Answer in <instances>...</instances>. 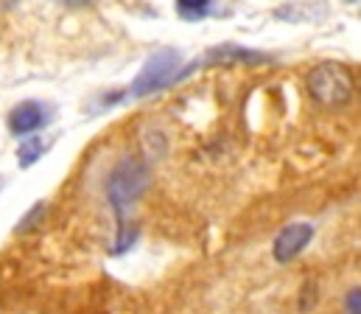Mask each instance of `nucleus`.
Listing matches in <instances>:
<instances>
[{"label": "nucleus", "mask_w": 361, "mask_h": 314, "mask_svg": "<svg viewBox=\"0 0 361 314\" xmlns=\"http://www.w3.org/2000/svg\"><path fill=\"white\" fill-rule=\"evenodd\" d=\"M149 183H152L149 166L140 163L137 157H126L109 171V177H106V200H109V208L118 213L121 222H123V213L132 208V203H137L146 194Z\"/></svg>", "instance_id": "f257e3e1"}, {"label": "nucleus", "mask_w": 361, "mask_h": 314, "mask_svg": "<svg viewBox=\"0 0 361 314\" xmlns=\"http://www.w3.org/2000/svg\"><path fill=\"white\" fill-rule=\"evenodd\" d=\"M353 73L339 62H322L308 76V93L322 107H342L353 99Z\"/></svg>", "instance_id": "f03ea898"}, {"label": "nucleus", "mask_w": 361, "mask_h": 314, "mask_svg": "<svg viewBox=\"0 0 361 314\" xmlns=\"http://www.w3.org/2000/svg\"><path fill=\"white\" fill-rule=\"evenodd\" d=\"M177 79H182L180 73V54L177 51H157L140 71V76L132 82L129 96L132 99H143L149 93H157L169 85H174Z\"/></svg>", "instance_id": "7ed1b4c3"}, {"label": "nucleus", "mask_w": 361, "mask_h": 314, "mask_svg": "<svg viewBox=\"0 0 361 314\" xmlns=\"http://www.w3.org/2000/svg\"><path fill=\"white\" fill-rule=\"evenodd\" d=\"M311 238H314V224H308V222H291V224H286L277 233V238L271 244V253H274V258L280 264H288V261H294L308 247Z\"/></svg>", "instance_id": "20e7f679"}, {"label": "nucleus", "mask_w": 361, "mask_h": 314, "mask_svg": "<svg viewBox=\"0 0 361 314\" xmlns=\"http://www.w3.org/2000/svg\"><path fill=\"white\" fill-rule=\"evenodd\" d=\"M42 123H45V109H42V104H37V102H23V104H17L8 112V129L17 138L37 132Z\"/></svg>", "instance_id": "39448f33"}, {"label": "nucleus", "mask_w": 361, "mask_h": 314, "mask_svg": "<svg viewBox=\"0 0 361 314\" xmlns=\"http://www.w3.org/2000/svg\"><path fill=\"white\" fill-rule=\"evenodd\" d=\"M42 155V140L39 138H28V140H23L20 143V152H17V160H20V166L23 169H28V166H34L37 163V157Z\"/></svg>", "instance_id": "423d86ee"}, {"label": "nucleus", "mask_w": 361, "mask_h": 314, "mask_svg": "<svg viewBox=\"0 0 361 314\" xmlns=\"http://www.w3.org/2000/svg\"><path fill=\"white\" fill-rule=\"evenodd\" d=\"M177 8H180L182 17L188 20H199L210 11V0H177Z\"/></svg>", "instance_id": "0eeeda50"}, {"label": "nucleus", "mask_w": 361, "mask_h": 314, "mask_svg": "<svg viewBox=\"0 0 361 314\" xmlns=\"http://www.w3.org/2000/svg\"><path fill=\"white\" fill-rule=\"evenodd\" d=\"M42 213H45V205H42V203H37V205L31 208V213H28V216H25V219L17 224V233H25V230H31V227H34V224L42 219Z\"/></svg>", "instance_id": "6e6552de"}, {"label": "nucleus", "mask_w": 361, "mask_h": 314, "mask_svg": "<svg viewBox=\"0 0 361 314\" xmlns=\"http://www.w3.org/2000/svg\"><path fill=\"white\" fill-rule=\"evenodd\" d=\"M345 312L348 314H361V289H350L348 298H345Z\"/></svg>", "instance_id": "1a4fd4ad"}, {"label": "nucleus", "mask_w": 361, "mask_h": 314, "mask_svg": "<svg viewBox=\"0 0 361 314\" xmlns=\"http://www.w3.org/2000/svg\"><path fill=\"white\" fill-rule=\"evenodd\" d=\"M65 3H73L76 6V3H85V0H65Z\"/></svg>", "instance_id": "9d476101"}]
</instances>
